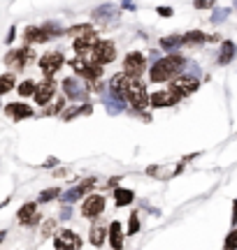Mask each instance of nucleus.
<instances>
[{"label": "nucleus", "instance_id": "nucleus-29", "mask_svg": "<svg viewBox=\"0 0 237 250\" xmlns=\"http://www.w3.org/2000/svg\"><path fill=\"white\" fill-rule=\"evenodd\" d=\"M56 197H61V190H58V188H47V190L40 192L37 202H40V204H47V202H54Z\"/></svg>", "mask_w": 237, "mask_h": 250}, {"label": "nucleus", "instance_id": "nucleus-23", "mask_svg": "<svg viewBox=\"0 0 237 250\" xmlns=\"http://www.w3.org/2000/svg\"><path fill=\"white\" fill-rule=\"evenodd\" d=\"M102 102H105V107H107V111H110V114H118L121 109L126 107V102H123V100H118L117 95H112L110 90L105 93V98H102Z\"/></svg>", "mask_w": 237, "mask_h": 250}, {"label": "nucleus", "instance_id": "nucleus-24", "mask_svg": "<svg viewBox=\"0 0 237 250\" xmlns=\"http://www.w3.org/2000/svg\"><path fill=\"white\" fill-rule=\"evenodd\" d=\"M91 111H93L91 104H82V107H70L68 111H63V114H61V118H63V121H72V118H77V116H89Z\"/></svg>", "mask_w": 237, "mask_h": 250}, {"label": "nucleus", "instance_id": "nucleus-31", "mask_svg": "<svg viewBox=\"0 0 237 250\" xmlns=\"http://www.w3.org/2000/svg\"><path fill=\"white\" fill-rule=\"evenodd\" d=\"M42 28H45V33H47L49 37H61V35H63V28L58 26L56 21H47Z\"/></svg>", "mask_w": 237, "mask_h": 250}, {"label": "nucleus", "instance_id": "nucleus-17", "mask_svg": "<svg viewBox=\"0 0 237 250\" xmlns=\"http://www.w3.org/2000/svg\"><path fill=\"white\" fill-rule=\"evenodd\" d=\"M51 37L45 33V28L42 26H28L26 30H24V42H26V46L30 44H45V42H49Z\"/></svg>", "mask_w": 237, "mask_h": 250}, {"label": "nucleus", "instance_id": "nucleus-8", "mask_svg": "<svg viewBox=\"0 0 237 250\" xmlns=\"http://www.w3.org/2000/svg\"><path fill=\"white\" fill-rule=\"evenodd\" d=\"M198 88H200V79L193 77V74H179V77L172 81V86H170V90L177 93L179 98H182V95H191V93H195Z\"/></svg>", "mask_w": 237, "mask_h": 250}, {"label": "nucleus", "instance_id": "nucleus-25", "mask_svg": "<svg viewBox=\"0 0 237 250\" xmlns=\"http://www.w3.org/2000/svg\"><path fill=\"white\" fill-rule=\"evenodd\" d=\"M210 37L205 35L202 30H191V33H186L184 35V46H195V44H205Z\"/></svg>", "mask_w": 237, "mask_h": 250}, {"label": "nucleus", "instance_id": "nucleus-40", "mask_svg": "<svg viewBox=\"0 0 237 250\" xmlns=\"http://www.w3.org/2000/svg\"><path fill=\"white\" fill-rule=\"evenodd\" d=\"M230 223L237 225V199L233 202V215H230Z\"/></svg>", "mask_w": 237, "mask_h": 250}, {"label": "nucleus", "instance_id": "nucleus-21", "mask_svg": "<svg viewBox=\"0 0 237 250\" xmlns=\"http://www.w3.org/2000/svg\"><path fill=\"white\" fill-rule=\"evenodd\" d=\"M235 54H237L235 42L226 40V42H221V51H219V56H216V62H219V65H228V62L235 58Z\"/></svg>", "mask_w": 237, "mask_h": 250}, {"label": "nucleus", "instance_id": "nucleus-16", "mask_svg": "<svg viewBox=\"0 0 237 250\" xmlns=\"http://www.w3.org/2000/svg\"><path fill=\"white\" fill-rule=\"evenodd\" d=\"M98 35L95 33H91V35H84V37H77L72 42V46H74V51H77V56H89L98 46Z\"/></svg>", "mask_w": 237, "mask_h": 250}, {"label": "nucleus", "instance_id": "nucleus-44", "mask_svg": "<svg viewBox=\"0 0 237 250\" xmlns=\"http://www.w3.org/2000/svg\"><path fill=\"white\" fill-rule=\"evenodd\" d=\"M5 236H7V232L2 229V232H0V243H2V239H5Z\"/></svg>", "mask_w": 237, "mask_h": 250}, {"label": "nucleus", "instance_id": "nucleus-34", "mask_svg": "<svg viewBox=\"0 0 237 250\" xmlns=\"http://www.w3.org/2000/svg\"><path fill=\"white\" fill-rule=\"evenodd\" d=\"M223 250H237V227L228 234V236H226V241H223Z\"/></svg>", "mask_w": 237, "mask_h": 250}, {"label": "nucleus", "instance_id": "nucleus-3", "mask_svg": "<svg viewBox=\"0 0 237 250\" xmlns=\"http://www.w3.org/2000/svg\"><path fill=\"white\" fill-rule=\"evenodd\" d=\"M128 104L135 109V111H144V109L151 104V98L146 95L144 83L140 79L130 81V88H128Z\"/></svg>", "mask_w": 237, "mask_h": 250}, {"label": "nucleus", "instance_id": "nucleus-10", "mask_svg": "<svg viewBox=\"0 0 237 250\" xmlns=\"http://www.w3.org/2000/svg\"><path fill=\"white\" fill-rule=\"evenodd\" d=\"M54 248L56 250H82V239L72 229H61L54 239Z\"/></svg>", "mask_w": 237, "mask_h": 250}, {"label": "nucleus", "instance_id": "nucleus-35", "mask_svg": "<svg viewBox=\"0 0 237 250\" xmlns=\"http://www.w3.org/2000/svg\"><path fill=\"white\" fill-rule=\"evenodd\" d=\"M140 232V218H137V213L130 215V223H128V236H133V234Z\"/></svg>", "mask_w": 237, "mask_h": 250}, {"label": "nucleus", "instance_id": "nucleus-27", "mask_svg": "<svg viewBox=\"0 0 237 250\" xmlns=\"http://www.w3.org/2000/svg\"><path fill=\"white\" fill-rule=\"evenodd\" d=\"M182 44H184V35H170L161 40V46H163L165 51H174L177 46H182Z\"/></svg>", "mask_w": 237, "mask_h": 250}, {"label": "nucleus", "instance_id": "nucleus-19", "mask_svg": "<svg viewBox=\"0 0 237 250\" xmlns=\"http://www.w3.org/2000/svg\"><path fill=\"white\" fill-rule=\"evenodd\" d=\"M107 236H110L112 250H121V248H123V229H121V223H118V220H112V223H110Z\"/></svg>", "mask_w": 237, "mask_h": 250}, {"label": "nucleus", "instance_id": "nucleus-22", "mask_svg": "<svg viewBox=\"0 0 237 250\" xmlns=\"http://www.w3.org/2000/svg\"><path fill=\"white\" fill-rule=\"evenodd\" d=\"M135 199V192L128 190V188H117L114 190V204L117 206H130Z\"/></svg>", "mask_w": 237, "mask_h": 250}, {"label": "nucleus", "instance_id": "nucleus-9", "mask_svg": "<svg viewBox=\"0 0 237 250\" xmlns=\"http://www.w3.org/2000/svg\"><path fill=\"white\" fill-rule=\"evenodd\" d=\"M144 65H146V58L142 51H130L123 58V72H126L130 79H137L144 72Z\"/></svg>", "mask_w": 237, "mask_h": 250}, {"label": "nucleus", "instance_id": "nucleus-38", "mask_svg": "<svg viewBox=\"0 0 237 250\" xmlns=\"http://www.w3.org/2000/svg\"><path fill=\"white\" fill-rule=\"evenodd\" d=\"M70 215H72V206H63L61 208V220H70Z\"/></svg>", "mask_w": 237, "mask_h": 250}, {"label": "nucleus", "instance_id": "nucleus-33", "mask_svg": "<svg viewBox=\"0 0 237 250\" xmlns=\"http://www.w3.org/2000/svg\"><path fill=\"white\" fill-rule=\"evenodd\" d=\"M63 109H65V98H58L51 107L47 109L45 114H47V116H54V114H63Z\"/></svg>", "mask_w": 237, "mask_h": 250}, {"label": "nucleus", "instance_id": "nucleus-14", "mask_svg": "<svg viewBox=\"0 0 237 250\" xmlns=\"http://www.w3.org/2000/svg\"><path fill=\"white\" fill-rule=\"evenodd\" d=\"M56 95V81L54 79H45L37 83V90H35V102L40 104V107H45V104H49L51 100H54Z\"/></svg>", "mask_w": 237, "mask_h": 250}, {"label": "nucleus", "instance_id": "nucleus-41", "mask_svg": "<svg viewBox=\"0 0 237 250\" xmlns=\"http://www.w3.org/2000/svg\"><path fill=\"white\" fill-rule=\"evenodd\" d=\"M14 35H17V28L12 26V28H9V35L5 37V42H7V44H9V42H12V40H14Z\"/></svg>", "mask_w": 237, "mask_h": 250}, {"label": "nucleus", "instance_id": "nucleus-12", "mask_svg": "<svg viewBox=\"0 0 237 250\" xmlns=\"http://www.w3.org/2000/svg\"><path fill=\"white\" fill-rule=\"evenodd\" d=\"M17 220L24 227H33V225L40 223L42 218H40V211H37V202H26V204L21 206L17 211Z\"/></svg>", "mask_w": 237, "mask_h": 250}, {"label": "nucleus", "instance_id": "nucleus-7", "mask_svg": "<svg viewBox=\"0 0 237 250\" xmlns=\"http://www.w3.org/2000/svg\"><path fill=\"white\" fill-rule=\"evenodd\" d=\"M63 93L68 100L82 102V100L89 98V86H84L77 77H68V79H63Z\"/></svg>", "mask_w": 237, "mask_h": 250}, {"label": "nucleus", "instance_id": "nucleus-6", "mask_svg": "<svg viewBox=\"0 0 237 250\" xmlns=\"http://www.w3.org/2000/svg\"><path fill=\"white\" fill-rule=\"evenodd\" d=\"M63 62H65V56L61 51H49V54L42 56L40 58V70L45 74V79H54V74L63 67Z\"/></svg>", "mask_w": 237, "mask_h": 250}, {"label": "nucleus", "instance_id": "nucleus-39", "mask_svg": "<svg viewBox=\"0 0 237 250\" xmlns=\"http://www.w3.org/2000/svg\"><path fill=\"white\" fill-rule=\"evenodd\" d=\"M156 12H158V14H161V17H172V7H156Z\"/></svg>", "mask_w": 237, "mask_h": 250}, {"label": "nucleus", "instance_id": "nucleus-11", "mask_svg": "<svg viewBox=\"0 0 237 250\" xmlns=\"http://www.w3.org/2000/svg\"><path fill=\"white\" fill-rule=\"evenodd\" d=\"M93 186H95V179H86V181H82L79 186H74V188H70V190H65L63 195H61V202H63L65 206H70L72 202H77V199H82L86 192H91L93 190Z\"/></svg>", "mask_w": 237, "mask_h": 250}, {"label": "nucleus", "instance_id": "nucleus-28", "mask_svg": "<svg viewBox=\"0 0 237 250\" xmlns=\"http://www.w3.org/2000/svg\"><path fill=\"white\" fill-rule=\"evenodd\" d=\"M14 83H17V79H14V72H7V74H0V95H5V93H9V90L14 88Z\"/></svg>", "mask_w": 237, "mask_h": 250}, {"label": "nucleus", "instance_id": "nucleus-36", "mask_svg": "<svg viewBox=\"0 0 237 250\" xmlns=\"http://www.w3.org/2000/svg\"><path fill=\"white\" fill-rule=\"evenodd\" d=\"M54 229H56V220H47V223L42 225V236H45V239H47V236H51V232H54Z\"/></svg>", "mask_w": 237, "mask_h": 250}, {"label": "nucleus", "instance_id": "nucleus-42", "mask_svg": "<svg viewBox=\"0 0 237 250\" xmlns=\"http://www.w3.org/2000/svg\"><path fill=\"white\" fill-rule=\"evenodd\" d=\"M56 165H58V160H56V158H49V160H47L42 167H49V169H51V167H56Z\"/></svg>", "mask_w": 237, "mask_h": 250}, {"label": "nucleus", "instance_id": "nucleus-1", "mask_svg": "<svg viewBox=\"0 0 237 250\" xmlns=\"http://www.w3.org/2000/svg\"><path fill=\"white\" fill-rule=\"evenodd\" d=\"M184 67H186V58H184L182 54H167L165 58H161V61H156L154 65H151L149 79L154 81V83L174 81Z\"/></svg>", "mask_w": 237, "mask_h": 250}, {"label": "nucleus", "instance_id": "nucleus-43", "mask_svg": "<svg viewBox=\"0 0 237 250\" xmlns=\"http://www.w3.org/2000/svg\"><path fill=\"white\" fill-rule=\"evenodd\" d=\"M195 7H198V9H207V7H212V2H195Z\"/></svg>", "mask_w": 237, "mask_h": 250}, {"label": "nucleus", "instance_id": "nucleus-15", "mask_svg": "<svg viewBox=\"0 0 237 250\" xmlns=\"http://www.w3.org/2000/svg\"><path fill=\"white\" fill-rule=\"evenodd\" d=\"M179 100L182 98H179L177 93H172V90H156L154 95H151V107H156V109L174 107Z\"/></svg>", "mask_w": 237, "mask_h": 250}, {"label": "nucleus", "instance_id": "nucleus-2", "mask_svg": "<svg viewBox=\"0 0 237 250\" xmlns=\"http://www.w3.org/2000/svg\"><path fill=\"white\" fill-rule=\"evenodd\" d=\"M70 67H72L82 79H86L89 83H98L102 77V67L100 65H95V62H91L89 58H84V56H77V58H72L70 61Z\"/></svg>", "mask_w": 237, "mask_h": 250}, {"label": "nucleus", "instance_id": "nucleus-32", "mask_svg": "<svg viewBox=\"0 0 237 250\" xmlns=\"http://www.w3.org/2000/svg\"><path fill=\"white\" fill-rule=\"evenodd\" d=\"M112 14V9H110V5H105V7H100V9H95V12H93V19H95V21H100V23H110V17Z\"/></svg>", "mask_w": 237, "mask_h": 250}, {"label": "nucleus", "instance_id": "nucleus-20", "mask_svg": "<svg viewBox=\"0 0 237 250\" xmlns=\"http://www.w3.org/2000/svg\"><path fill=\"white\" fill-rule=\"evenodd\" d=\"M107 229H110L107 225L95 223V225L91 227V229H89V241H91L93 246H95V248H100L102 243H105V239H107Z\"/></svg>", "mask_w": 237, "mask_h": 250}, {"label": "nucleus", "instance_id": "nucleus-13", "mask_svg": "<svg viewBox=\"0 0 237 250\" xmlns=\"http://www.w3.org/2000/svg\"><path fill=\"white\" fill-rule=\"evenodd\" d=\"M105 211V197L102 195H89L82 204V215L84 218H100Z\"/></svg>", "mask_w": 237, "mask_h": 250}, {"label": "nucleus", "instance_id": "nucleus-4", "mask_svg": "<svg viewBox=\"0 0 237 250\" xmlns=\"http://www.w3.org/2000/svg\"><path fill=\"white\" fill-rule=\"evenodd\" d=\"M84 58H89L91 62H95V65H107V62H112L114 58H117V49H114V42H110V40H100L98 42V46L93 49L89 56H84Z\"/></svg>", "mask_w": 237, "mask_h": 250}, {"label": "nucleus", "instance_id": "nucleus-37", "mask_svg": "<svg viewBox=\"0 0 237 250\" xmlns=\"http://www.w3.org/2000/svg\"><path fill=\"white\" fill-rule=\"evenodd\" d=\"M226 14H228V12H226V9H216V12H214V17H212V21H214V23H219V21H223V19H226Z\"/></svg>", "mask_w": 237, "mask_h": 250}, {"label": "nucleus", "instance_id": "nucleus-26", "mask_svg": "<svg viewBox=\"0 0 237 250\" xmlns=\"http://www.w3.org/2000/svg\"><path fill=\"white\" fill-rule=\"evenodd\" d=\"M35 90H37V83L35 81H30V79L21 81V83L17 86V93L21 95V98H30V95H35Z\"/></svg>", "mask_w": 237, "mask_h": 250}, {"label": "nucleus", "instance_id": "nucleus-30", "mask_svg": "<svg viewBox=\"0 0 237 250\" xmlns=\"http://www.w3.org/2000/svg\"><path fill=\"white\" fill-rule=\"evenodd\" d=\"M93 28L89 26V23H82V26H72L70 30H65V35H74V40L77 37H84V35H91Z\"/></svg>", "mask_w": 237, "mask_h": 250}, {"label": "nucleus", "instance_id": "nucleus-5", "mask_svg": "<svg viewBox=\"0 0 237 250\" xmlns=\"http://www.w3.org/2000/svg\"><path fill=\"white\" fill-rule=\"evenodd\" d=\"M33 58H35V56H33V51H30V46H24V49H12V51H7V56H5V65H7L9 70L21 72L28 62L33 61Z\"/></svg>", "mask_w": 237, "mask_h": 250}, {"label": "nucleus", "instance_id": "nucleus-18", "mask_svg": "<svg viewBox=\"0 0 237 250\" xmlns=\"http://www.w3.org/2000/svg\"><path fill=\"white\" fill-rule=\"evenodd\" d=\"M5 114L9 118H14V121H24V118H30L35 111L28 107L26 102H9L7 107H5Z\"/></svg>", "mask_w": 237, "mask_h": 250}]
</instances>
